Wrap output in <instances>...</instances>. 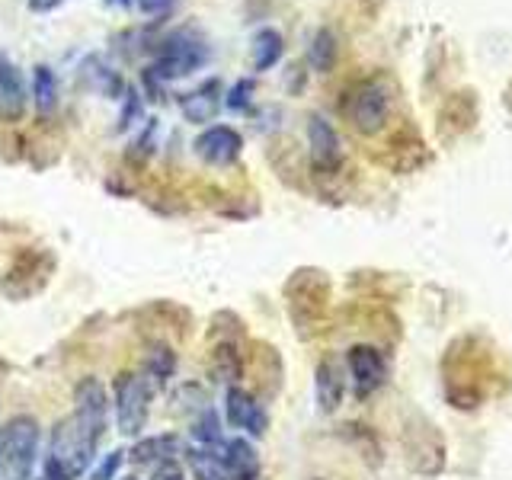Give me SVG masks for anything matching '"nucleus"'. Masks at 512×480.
Segmentation results:
<instances>
[{"label": "nucleus", "mask_w": 512, "mask_h": 480, "mask_svg": "<svg viewBox=\"0 0 512 480\" xmlns=\"http://www.w3.org/2000/svg\"><path fill=\"white\" fill-rule=\"evenodd\" d=\"M173 368H176V356L170 349H154L148 356V372L154 381H167L173 375Z\"/></svg>", "instance_id": "23"}, {"label": "nucleus", "mask_w": 512, "mask_h": 480, "mask_svg": "<svg viewBox=\"0 0 512 480\" xmlns=\"http://www.w3.org/2000/svg\"><path fill=\"white\" fill-rule=\"evenodd\" d=\"M39 448V423L32 416H16L0 429V477L29 480Z\"/></svg>", "instance_id": "3"}, {"label": "nucleus", "mask_w": 512, "mask_h": 480, "mask_svg": "<svg viewBox=\"0 0 512 480\" xmlns=\"http://www.w3.org/2000/svg\"><path fill=\"white\" fill-rule=\"evenodd\" d=\"M141 96H138V90L135 87H125V96H122V112H119V122H116V128L119 132H128L138 119H141Z\"/></svg>", "instance_id": "22"}, {"label": "nucleus", "mask_w": 512, "mask_h": 480, "mask_svg": "<svg viewBox=\"0 0 512 480\" xmlns=\"http://www.w3.org/2000/svg\"><path fill=\"white\" fill-rule=\"evenodd\" d=\"M221 80L212 77V80H205L202 87L196 90H189L180 96V112H183V119L192 122V125H205V122H212L218 116V109H221Z\"/></svg>", "instance_id": "9"}, {"label": "nucleus", "mask_w": 512, "mask_h": 480, "mask_svg": "<svg viewBox=\"0 0 512 480\" xmlns=\"http://www.w3.org/2000/svg\"><path fill=\"white\" fill-rule=\"evenodd\" d=\"M384 359L381 352L372 346H356L349 352V375H352V388H356L359 397H368L372 391H378L384 384Z\"/></svg>", "instance_id": "8"}, {"label": "nucleus", "mask_w": 512, "mask_h": 480, "mask_svg": "<svg viewBox=\"0 0 512 480\" xmlns=\"http://www.w3.org/2000/svg\"><path fill=\"white\" fill-rule=\"evenodd\" d=\"M224 413H228V423L250 432V436L260 439L266 432V410L256 404L253 394H247L244 388H228V394H224Z\"/></svg>", "instance_id": "7"}, {"label": "nucleus", "mask_w": 512, "mask_h": 480, "mask_svg": "<svg viewBox=\"0 0 512 480\" xmlns=\"http://www.w3.org/2000/svg\"><path fill=\"white\" fill-rule=\"evenodd\" d=\"M221 458H224V464H228L231 480H256L260 477V455H256V448L247 439L224 442Z\"/></svg>", "instance_id": "12"}, {"label": "nucleus", "mask_w": 512, "mask_h": 480, "mask_svg": "<svg viewBox=\"0 0 512 480\" xmlns=\"http://www.w3.org/2000/svg\"><path fill=\"white\" fill-rule=\"evenodd\" d=\"M311 64L317 71H330L333 68V58H336V39H333V32L327 29H320L314 42H311V52H308Z\"/></svg>", "instance_id": "21"}, {"label": "nucleus", "mask_w": 512, "mask_h": 480, "mask_svg": "<svg viewBox=\"0 0 512 480\" xmlns=\"http://www.w3.org/2000/svg\"><path fill=\"white\" fill-rule=\"evenodd\" d=\"M250 52H253V71H269L272 64H279L282 52H285V42H282V32L276 29H260L253 36V45H250Z\"/></svg>", "instance_id": "14"}, {"label": "nucleus", "mask_w": 512, "mask_h": 480, "mask_svg": "<svg viewBox=\"0 0 512 480\" xmlns=\"http://www.w3.org/2000/svg\"><path fill=\"white\" fill-rule=\"evenodd\" d=\"M340 397H343V381H340V372L330 365V362H324L317 368V404H320V410H336L340 407Z\"/></svg>", "instance_id": "17"}, {"label": "nucleus", "mask_w": 512, "mask_h": 480, "mask_svg": "<svg viewBox=\"0 0 512 480\" xmlns=\"http://www.w3.org/2000/svg\"><path fill=\"white\" fill-rule=\"evenodd\" d=\"M106 391L96 378H84L74 391V413L52 429L45 474L55 480H77L93 464V452L106 432Z\"/></svg>", "instance_id": "1"}, {"label": "nucleus", "mask_w": 512, "mask_h": 480, "mask_svg": "<svg viewBox=\"0 0 512 480\" xmlns=\"http://www.w3.org/2000/svg\"><path fill=\"white\" fill-rule=\"evenodd\" d=\"M0 480H4V477H0Z\"/></svg>", "instance_id": "32"}, {"label": "nucleus", "mask_w": 512, "mask_h": 480, "mask_svg": "<svg viewBox=\"0 0 512 480\" xmlns=\"http://www.w3.org/2000/svg\"><path fill=\"white\" fill-rule=\"evenodd\" d=\"M87 71H90V84L100 90L109 100H122L125 96V84H122V74L112 71L109 64H103L100 58H90L87 61Z\"/></svg>", "instance_id": "18"}, {"label": "nucleus", "mask_w": 512, "mask_h": 480, "mask_svg": "<svg viewBox=\"0 0 512 480\" xmlns=\"http://www.w3.org/2000/svg\"><path fill=\"white\" fill-rule=\"evenodd\" d=\"M64 4V0H26V7L32 10V13H52V10H58Z\"/></svg>", "instance_id": "28"}, {"label": "nucleus", "mask_w": 512, "mask_h": 480, "mask_svg": "<svg viewBox=\"0 0 512 480\" xmlns=\"http://www.w3.org/2000/svg\"><path fill=\"white\" fill-rule=\"evenodd\" d=\"M148 381H144L141 375H132L125 372L116 378V426L119 432H125V436H138V432L144 429V423H148Z\"/></svg>", "instance_id": "4"}, {"label": "nucleus", "mask_w": 512, "mask_h": 480, "mask_svg": "<svg viewBox=\"0 0 512 480\" xmlns=\"http://www.w3.org/2000/svg\"><path fill=\"white\" fill-rule=\"evenodd\" d=\"M346 112L359 132L372 135L384 125V119H388V112H391V90L384 87L381 80H368V84H362L352 93Z\"/></svg>", "instance_id": "5"}, {"label": "nucleus", "mask_w": 512, "mask_h": 480, "mask_svg": "<svg viewBox=\"0 0 512 480\" xmlns=\"http://www.w3.org/2000/svg\"><path fill=\"white\" fill-rule=\"evenodd\" d=\"M250 93H253V80H250V77H240L237 84L231 87V93H228V100H224V106L234 109V112L247 109V106H250Z\"/></svg>", "instance_id": "24"}, {"label": "nucleus", "mask_w": 512, "mask_h": 480, "mask_svg": "<svg viewBox=\"0 0 512 480\" xmlns=\"http://www.w3.org/2000/svg\"><path fill=\"white\" fill-rule=\"evenodd\" d=\"M244 151V138L231 125H212L196 138V154L212 167H228Z\"/></svg>", "instance_id": "6"}, {"label": "nucleus", "mask_w": 512, "mask_h": 480, "mask_svg": "<svg viewBox=\"0 0 512 480\" xmlns=\"http://www.w3.org/2000/svg\"><path fill=\"white\" fill-rule=\"evenodd\" d=\"M32 100H36L39 116H52L58 109V77L48 64H36L32 71Z\"/></svg>", "instance_id": "15"}, {"label": "nucleus", "mask_w": 512, "mask_h": 480, "mask_svg": "<svg viewBox=\"0 0 512 480\" xmlns=\"http://www.w3.org/2000/svg\"><path fill=\"white\" fill-rule=\"evenodd\" d=\"M132 0H106V7H128Z\"/></svg>", "instance_id": "29"}, {"label": "nucleus", "mask_w": 512, "mask_h": 480, "mask_svg": "<svg viewBox=\"0 0 512 480\" xmlns=\"http://www.w3.org/2000/svg\"><path fill=\"white\" fill-rule=\"evenodd\" d=\"M208 58H212V52H208V42L199 36V32L176 29L160 42L157 58L148 71L160 80V84H167V80H180V77H189L192 71H199Z\"/></svg>", "instance_id": "2"}, {"label": "nucleus", "mask_w": 512, "mask_h": 480, "mask_svg": "<svg viewBox=\"0 0 512 480\" xmlns=\"http://www.w3.org/2000/svg\"><path fill=\"white\" fill-rule=\"evenodd\" d=\"M122 480H138V477H122Z\"/></svg>", "instance_id": "31"}, {"label": "nucleus", "mask_w": 512, "mask_h": 480, "mask_svg": "<svg viewBox=\"0 0 512 480\" xmlns=\"http://www.w3.org/2000/svg\"><path fill=\"white\" fill-rule=\"evenodd\" d=\"M189 468H192V474H196V480H231L228 464H224V458L218 452H212L208 445L205 448H192Z\"/></svg>", "instance_id": "16"}, {"label": "nucleus", "mask_w": 512, "mask_h": 480, "mask_svg": "<svg viewBox=\"0 0 512 480\" xmlns=\"http://www.w3.org/2000/svg\"><path fill=\"white\" fill-rule=\"evenodd\" d=\"M192 439L208 445V448L221 442V420H218V413L212 407L202 410L196 420H192Z\"/></svg>", "instance_id": "20"}, {"label": "nucleus", "mask_w": 512, "mask_h": 480, "mask_svg": "<svg viewBox=\"0 0 512 480\" xmlns=\"http://www.w3.org/2000/svg\"><path fill=\"white\" fill-rule=\"evenodd\" d=\"M308 141H311V160L317 170H333L340 167L343 151H340V138H336L333 125L324 116H311L308 125Z\"/></svg>", "instance_id": "11"}, {"label": "nucleus", "mask_w": 512, "mask_h": 480, "mask_svg": "<svg viewBox=\"0 0 512 480\" xmlns=\"http://www.w3.org/2000/svg\"><path fill=\"white\" fill-rule=\"evenodd\" d=\"M208 372H212L215 381L234 384V381L240 378V356L234 352V346L221 343V346L212 352V359H208Z\"/></svg>", "instance_id": "19"}, {"label": "nucleus", "mask_w": 512, "mask_h": 480, "mask_svg": "<svg viewBox=\"0 0 512 480\" xmlns=\"http://www.w3.org/2000/svg\"><path fill=\"white\" fill-rule=\"evenodd\" d=\"M154 480H186V474H183V468L176 461H164L160 468L154 471Z\"/></svg>", "instance_id": "27"}, {"label": "nucleus", "mask_w": 512, "mask_h": 480, "mask_svg": "<svg viewBox=\"0 0 512 480\" xmlns=\"http://www.w3.org/2000/svg\"><path fill=\"white\" fill-rule=\"evenodd\" d=\"M39 480H55V477H48V474H45V477H39Z\"/></svg>", "instance_id": "30"}, {"label": "nucleus", "mask_w": 512, "mask_h": 480, "mask_svg": "<svg viewBox=\"0 0 512 480\" xmlns=\"http://www.w3.org/2000/svg\"><path fill=\"white\" fill-rule=\"evenodd\" d=\"M180 439H176V436H170V432H167V436H151V439H141L135 448H132V452H125L128 458H132V464H164V461H170L176 452H180Z\"/></svg>", "instance_id": "13"}, {"label": "nucleus", "mask_w": 512, "mask_h": 480, "mask_svg": "<svg viewBox=\"0 0 512 480\" xmlns=\"http://www.w3.org/2000/svg\"><path fill=\"white\" fill-rule=\"evenodd\" d=\"M26 109V84L20 68L0 55V119L16 122Z\"/></svg>", "instance_id": "10"}, {"label": "nucleus", "mask_w": 512, "mask_h": 480, "mask_svg": "<svg viewBox=\"0 0 512 480\" xmlns=\"http://www.w3.org/2000/svg\"><path fill=\"white\" fill-rule=\"evenodd\" d=\"M173 7V0H138V10L144 16H164Z\"/></svg>", "instance_id": "26"}, {"label": "nucleus", "mask_w": 512, "mask_h": 480, "mask_svg": "<svg viewBox=\"0 0 512 480\" xmlns=\"http://www.w3.org/2000/svg\"><path fill=\"white\" fill-rule=\"evenodd\" d=\"M122 461H125V452H109V455L100 461V468H96V471L90 474V480H112V477L119 474Z\"/></svg>", "instance_id": "25"}]
</instances>
